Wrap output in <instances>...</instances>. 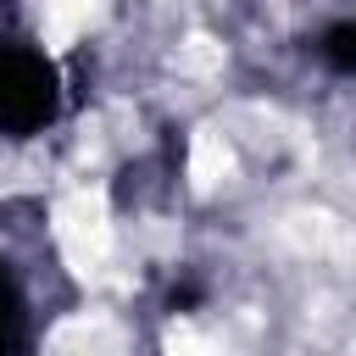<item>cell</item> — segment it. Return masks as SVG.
Instances as JSON below:
<instances>
[{"label":"cell","mask_w":356,"mask_h":356,"mask_svg":"<svg viewBox=\"0 0 356 356\" xmlns=\"http://www.w3.org/2000/svg\"><path fill=\"white\" fill-rule=\"evenodd\" d=\"M317 56H323L334 72H356V22H334V28L317 39Z\"/></svg>","instance_id":"3957f363"},{"label":"cell","mask_w":356,"mask_h":356,"mask_svg":"<svg viewBox=\"0 0 356 356\" xmlns=\"http://www.w3.org/2000/svg\"><path fill=\"white\" fill-rule=\"evenodd\" d=\"M61 111L56 67L28 39H0V134L28 139Z\"/></svg>","instance_id":"6da1fadb"},{"label":"cell","mask_w":356,"mask_h":356,"mask_svg":"<svg viewBox=\"0 0 356 356\" xmlns=\"http://www.w3.org/2000/svg\"><path fill=\"white\" fill-rule=\"evenodd\" d=\"M33 334H28V306H22V289L0 256V350H22Z\"/></svg>","instance_id":"7a4b0ae2"}]
</instances>
